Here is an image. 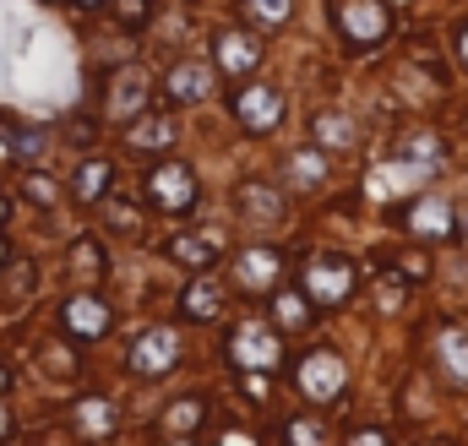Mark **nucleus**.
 <instances>
[{
	"instance_id": "c85d7f7f",
	"label": "nucleus",
	"mask_w": 468,
	"mask_h": 446,
	"mask_svg": "<svg viewBox=\"0 0 468 446\" xmlns=\"http://www.w3.org/2000/svg\"><path fill=\"white\" fill-rule=\"evenodd\" d=\"M22 196H27V202H38V207H55V202H60V186H55V180H44V175H27V180H22Z\"/></svg>"
},
{
	"instance_id": "b1692460",
	"label": "nucleus",
	"mask_w": 468,
	"mask_h": 446,
	"mask_svg": "<svg viewBox=\"0 0 468 446\" xmlns=\"http://www.w3.org/2000/svg\"><path fill=\"white\" fill-rule=\"evenodd\" d=\"M71 272H77L88 289L104 278V250H99V239H77V245H71Z\"/></svg>"
},
{
	"instance_id": "4be33fe9",
	"label": "nucleus",
	"mask_w": 468,
	"mask_h": 446,
	"mask_svg": "<svg viewBox=\"0 0 468 446\" xmlns=\"http://www.w3.org/2000/svg\"><path fill=\"white\" fill-rule=\"evenodd\" d=\"M311 131H316V142H322V147H354V142H359V131H354L349 114H316V125H311Z\"/></svg>"
},
{
	"instance_id": "6ab92c4d",
	"label": "nucleus",
	"mask_w": 468,
	"mask_h": 446,
	"mask_svg": "<svg viewBox=\"0 0 468 446\" xmlns=\"http://www.w3.org/2000/svg\"><path fill=\"white\" fill-rule=\"evenodd\" d=\"M436 359L447 365V376L458 381V387H468V333L463 327H436Z\"/></svg>"
},
{
	"instance_id": "473e14b6",
	"label": "nucleus",
	"mask_w": 468,
	"mask_h": 446,
	"mask_svg": "<svg viewBox=\"0 0 468 446\" xmlns=\"http://www.w3.org/2000/svg\"><path fill=\"white\" fill-rule=\"evenodd\" d=\"M11 436H16V414H11V403L0 398V446H11Z\"/></svg>"
},
{
	"instance_id": "393cba45",
	"label": "nucleus",
	"mask_w": 468,
	"mask_h": 446,
	"mask_svg": "<svg viewBox=\"0 0 468 446\" xmlns=\"http://www.w3.org/2000/svg\"><path fill=\"white\" fill-rule=\"evenodd\" d=\"M202 414H207V398H180V403H169V414H164V430H175V436H191V430L202 425Z\"/></svg>"
},
{
	"instance_id": "c9c22d12",
	"label": "nucleus",
	"mask_w": 468,
	"mask_h": 446,
	"mask_svg": "<svg viewBox=\"0 0 468 446\" xmlns=\"http://www.w3.org/2000/svg\"><path fill=\"white\" fill-rule=\"evenodd\" d=\"M11 256H16V250H11V239H5V234H0V267H5V261H11Z\"/></svg>"
},
{
	"instance_id": "1a4fd4ad",
	"label": "nucleus",
	"mask_w": 468,
	"mask_h": 446,
	"mask_svg": "<svg viewBox=\"0 0 468 446\" xmlns=\"http://www.w3.org/2000/svg\"><path fill=\"white\" fill-rule=\"evenodd\" d=\"M234 114H239L245 131H272V125L283 120V93L267 88V82H250V88L234 99Z\"/></svg>"
},
{
	"instance_id": "20e7f679",
	"label": "nucleus",
	"mask_w": 468,
	"mask_h": 446,
	"mask_svg": "<svg viewBox=\"0 0 468 446\" xmlns=\"http://www.w3.org/2000/svg\"><path fill=\"white\" fill-rule=\"evenodd\" d=\"M147 196H153L158 213L186 218V213L197 207V175H191L186 164H158V169L147 175Z\"/></svg>"
},
{
	"instance_id": "a878e982",
	"label": "nucleus",
	"mask_w": 468,
	"mask_h": 446,
	"mask_svg": "<svg viewBox=\"0 0 468 446\" xmlns=\"http://www.w3.org/2000/svg\"><path fill=\"white\" fill-rule=\"evenodd\" d=\"M403 164L436 169V164H441V142H436V136H425V131H420V136H409V142H403Z\"/></svg>"
},
{
	"instance_id": "0eeeda50",
	"label": "nucleus",
	"mask_w": 468,
	"mask_h": 446,
	"mask_svg": "<svg viewBox=\"0 0 468 446\" xmlns=\"http://www.w3.org/2000/svg\"><path fill=\"white\" fill-rule=\"evenodd\" d=\"M278 354H283V348H278V333L261 327V322H239L229 333V359L239 370H250V365H256V370H272Z\"/></svg>"
},
{
	"instance_id": "ddd939ff",
	"label": "nucleus",
	"mask_w": 468,
	"mask_h": 446,
	"mask_svg": "<svg viewBox=\"0 0 468 446\" xmlns=\"http://www.w3.org/2000/svg\"><path fill=\"white\" fill-rule=\"evenodd\" d=\"M164 93H169L175 104H202V99L213 93V66H202V60H180V66L169 71Z\"/></svg>"
},
{
	"instance_id": "6e6552de",
	"label": "nucleus",
	"mask_w": 468,
	"mask_h": 446,
	"mask_svg": "<svg viewBox=\"0 0 468 446\" xmlns=\"http://www.w3.org/2000/svg\"><path fill=\"white\" fill-rule=\"evenodd\" d=\"M71 430H77L82 441H110V436L120 430L115 403H110L104 392H88V398H77V403H71Z\"/></svg>"
},
{
	"instance_id": "37998d69",
	"label": "nucleus",
	"mask_w": 468,
	"mask_h": 446,
	"mask_svg": "<svg viewBox=\"0 0 468 446\" xmlns=\"http://www.w3.org/2000/svg\"><path fill=\"white\" fill-rule=\"evenodd\" d=\"M436 446H447V441H436Z\"/></svg>"
},
{
	"instance_id": "f3484780",
	"label": "nucleus",
	"mask_w": 468,
	"mask_h": 446,
	"mask_svg": "<svg viewBox=\"0 0 468 446\" xmlns=\"http://www.w3.org/2000/svg\"><path fill=\"white\" fill-rule=\"evenodd\" d=\"M169 142H175V120H164V114H136L125 125V147L131 153H158Z\"/></svg>"
},
{
	"instance_id": "39448f33",
	"label": "nucleus",
	"mask_w": 468,
	"mask_h": 446,
	"mask_svg": "<svg viewBox=\"0 0 468 446\" xmlns=\"http://www.w3.org/2000/svg\"><path fill=\"white\" fill-rule=\"evenodd\" d=\"M294 381H300V392H305L311 403H327V398H338V392H344L349 370H344V359H338L333 348H311V354L300 359Z\"/></svg>"
},
{
	"instance_id": "dca6fc26",
	"label": "nucleus",
	"mask_w": 468,
	"mask_h": 446,
	"mask_svg": "<svg viewBox=\"0 0 468 446\" xmlns=\"http://www.w3.org/2000/svg\"><path fill=\"white\" fill-rule=\"evenodd\" d=\"M403 228H414V234H425V239H447L452 234V207L447 202H436V196H420L409 213H403Z\"/></svg>"
},
{
	"instance_id": "7ed1b4c3",
	"label": "nucleus",
	"mask_w": 468,
	"mask_h": 446,
	"mask_svg": "<svg viewBox=\"0 0 468 446\" xmlns=\"http://www.w3.org/2000/svg\"><path fill=\"white\" fill-rule=\"evenodd\" d=\"M354 294V267L344 256H311L305 261V300L311 305H344Z\"/></svg>"
},
{
	"instance_id": "79ce46f5",
	"label": "nucleus",
	"mask_w": 468,
	"mask_h": 446,
	"mask_svg": "<svg viewBox=\"0 0 468 446\" xmlns=\"http://www.w3.org/2000/svg\"><path fill=\"white\" fill-rule=\"evenodd\" d=\"M463 239H468V223H463Z\"/></svg>"
},
{
	"instance_id": "4468645a",
	"label": "nucleus",
	"mask_w": 468,
	"mask_h": 446,
	"mask_svg": "<svg viewBox=\"0 0 468 446\" xmlns=\"http://www.w3.org/2000/svg\"><path fill=\"white\" fill-rule=\"evenodd\" d=\"M110 186H115V164H110V158H82V164H77V175H71V196H77L82 207L104 202V196H110Z\"/></svg>"
},
{
	"instance_id": "4c0bfd02",
	"label": "nucleus",
	"mask_w": 468,
	"mask_h": 446,
	"mask_svg": "<svg viewBox=\"0 0 468 446\" xmlns=\"http://www.w3.org/2000/svg\"><path fill=\"white\" fill-rule=\"evenodd\" d=\"M458 49H463V60H468V22L458 27Z\"/></svg>"
},
{
	"instance_id": "423d86ee",
	"label": "nucleus",
	"mask_w": 468,
	"mask_h": 446,
	"mask_svg": "<svg viewBox=\"0 0 468 446\" xmlns=\"http://www.w3.org/2000/svg\"><path fill=\"white\" fill-rule=\"evenodd\" d=\"M175 359H180V337L169 333V327H147L125 348V370L131 376H169Z\"/></svg>"
},
{
	"instance_id": "2f4dec72",
	"label": "nucleus",
	"mask_w": 468,
	"mask_h": 446,
	"mask_svg": "<svg viewBox=\"0 0 468 446\" xmlns=\"http://www.w3.org/2000/svg\"><path fill=\"white\" fill-rule=\"evenodd\" d=\"M115 16L125 27H142L147 22V0H115Z\"/></svg>"
},
{
	"instance_id": "58836bf2",
	"label": "nucleus",
	"mask_w": 468,
	"mask_h": 446,
	"mask_svg": "<svg viewBox=\"0 0 468 446\" xmlns=\"http://www.w3.org/2000/svg\"><path fill=\"white\" fill-rule=\"evenodd\" d=\"M77 5H82V11H99V5H104V0H77Z\"/></svg>"
},
{
	"instance_id": "9d476101",
	"label": "nucleus",
	"mask_w": 468,
	"mask_h": 446,
	"mask_svg": "<svg viewBox=\"0 0 468 446\" xmlns=\"http://www.w3.org/2000/svg\"><path fill=\"white\" fill-rule=\"evenodd\" d=\"M224 256V228H191V234H175L169 239V261H180V267H213Z\"/></svg>"
},
{
	"instance_id": "a211bd4d",
	"label": "nucleus",
	"mask_w": 468,
	"mask_h": 446,
	"mask_svg": "<svg viewBox=\"0 0 468 446\" xmlns=\"http://www.w3.org/2000/svg\"><path fill=\"white\" fill-rule=\"evenodd\" d=\"M256 60H261V44H256L250 33H224V38H218V71H224V77H245Z\"/></svg>"
},
{
	"instance_id": "c756f323",
	"label": "nucleus",
	"mask_w": 468,
	"mask_h": 446,
	"mask_svg": "<svg viewBox=\"0 0 468 446\" xmlns=\"http://www.w3.org/2000/svg\"><path fill=\"white\" fill-rule=\"evenodd\" d=\"M294 180H300V186H322V180H327L322 153H294Z\"/></svg>"
},
{
	"instance_id": "72a5a7b5",
	"label": "nucleus",
	"mask_w": 468,
	"mask_h": 446,
	"mask_svg": "<svg viewBox=\"0 0 468 446\" xmlns=\"http://www.w3.org/2000/svg\"><path fill=\"white\" fill-rule=\"evenodd\" d=\"M344 446H387V430H354Z\"/></svg>"
},
{
	"instance_id": "a19ab883",
	"label": "nucleus",
	"mask_w": 468,
	"mask_h": 446,
	"mask_svg": "<svg viewBox=\"0 0 468 446\" xmlns=\"http://www.w3.org/2000/svg\"><path fill=\"white\" fill-rule=\"evenodd\" d=\"M44 5H60V0H44Z\"/></svg>"
},
{
	"instance_id": "ea45409f",
	"label": "nucleus",
	"mask_w": 468,
	"mask_h": 446,
	"mask_svg": "<svg viewBox=\"0 0 468 446\" xmlns=\"http://www.w3.org/2000/svg\"><path fill=\"white\" fill-rule=\"evenodd\" d=\"M175 446H191V441H186V436H175Z\"/></svg>"
},
{
	"instance_id": "9b49d317",
	"label": "nucleus",
	"mask_w": 468,
	"mask_h": 446,
	"mask_svg": "<svg viewBox=\"0 0 468 446\" xmlns=\"http://www.w3.org/2000/svg\"><path fill=\"white\" fill-rule=\"evenodd\" d=\"M142 110H147V77H142V71H115L110 99H104V114H110L115 125H131Z\"/></svg>"
},
{
	"instance_id": "f257e3e1",
	"label": "nucleus",
	"mask_w": 468,
	"mask_h": 446,
	"mask_svg": "<svg viewBox=\"0 0 468 446\" xmlns=\"http://www.w3.org/2000/svg\"><path fill=\"white\" fill-rule=\"evenodd\" d=\"M55 327L71 337V343H99V337H110V327H115V311L104 305V294H93V289H77V294L60 305Z\"/></svg>"
},
{
	"instance_id": "cd10ccee",
	"label": "nucleus",
	"mask_w": 468,
	"mask_h": 446,
	"mask_svg": "<svg viewBox=\"0 0 468 446\" xmlns=\"http://www.w3.org/2000/svg\"><path fill=\"white\" fill-rule=\"evenodd\" d=\"M245 16L256 27H278V22H289V0H245Z\"/></svg>"
},
{
	"instance_id": "aec40b11",
	"label": "nucleus",
	"mask_w": 468,
	"mask_h": 446,
	"mask_svg": "<svg viewBox=\"0 0 468 446\" xmlns=\"http://www.w3.org/2000/svg\"><path fill=\"white\" fill-rule=\"evenodd\" d=\"M180 311H186V322H213V316L224 311V289H218L213 278H197V283H186Z\"/></svg>"
},
{
	"instance_id": "bb28decb",
	"label": "nucleus",
	"mask_w": 468,
	"mask_h": 446,
	"mask_svg": "<svg viewBox=\"0 0 468 446\" xmlns=\"http://www.w3.org/2000/svg\"><path fill=\"white\" fill-rule=\"evenodd\" d=\"M272 311H278V322H283V327H311V300H300L294 289H289V294H278V300H272Z\"/></svg>"
},
{
	"instance_id": "2eb2a0df",
	"label": "nucleus",
	"mask_w": 468,
	"mask_h": 446,
	"mask_svg": "<svg viewBox=\"0 0 468 446\" xmlns=\"http://www.w3.org/2000/svg\"><path fill=\"white\" fill-rule=\"evenodd\" d=\"M278 267H283V261H278V250H267V245H261V250H245V256L234 261V278H239V289L267 294V289L278 283Z\"/></svg>"
},
{
	"instance_id": "e433bc0d",
	"label": "nucleus",
	"mask_w": 468,
	"mask_h": 446,
	"mask_svg": "<svg viewBox=\"0 0 468 446\" xmlns=\"http://www.w3.org/2000/svg\"><path fill=\"white\" fill-rule=\"evenodd\" d=\"M5 223H11V202L0 196V234H5Z\"/></svg>"
},
{
	"instance_id": "f704fd0d",
	"label": "nucleus",
	"mask_w": 468,
	"mask_h": 446,
	"mask_svg": "<svg viewBox=\"0 0 468 446\" xmlns=\"http://www.w3.org/2000/svg\"><path fill=\"white\" fill-rule=\"evenodd\" d=\"M11 381H16V376H11V365H5V359H0V398H5V392H11Z\"/></svg>"
},
{
	"instance_id": "f8f14e48",
	"label": "nucleus",
	"mask_w": 468,
	"mask_h": 446,
	"mask_svg": "<svg viewBox=\"0 0 468 446\" xmlns=\"http://www.w3.org/2000/svg\"><path fill=\"white\" fill-rule=\"evenodd\" d=\"M38 289V261L33 256H11L0 267V311H22Z\"/></svg>"
},
{
	"instance_id": "5701e85b",
	"label": "nucleus",
	"mask_w": 468,
	"mask_h": 446,
	"mask_svg": "<svg viewBox=\"0 0 468 446\" xmlns=\"http://www.w3.org/2000/svg\"><path fill=\"white\" fill-rule=\"evenodd\" d=\"M5 142H11V153H16L22 164H38V158H44V147H49L44 125H11V131H5Z\"/></svg>"
},
{
	"instance_id": "412c9836",
	"label": "nucleus",
	"mask_w": 468,
	"mask_h": 446,
	"mask_svg": "<svg viewBox=\"0 0 468 446\" xmlns=\"http://www.w3.org/2000/svg\"><path fill=\"white\" fill-rule=\"evenodd\" d=\"M234 202H239V213H245V218H261V223H278V218H283V196H278L272 186H256V180H245Z\"/></svg>"
},
{
	"instance_id": "7c9ffc66",
	"label": "nucleus",
	"mask_w": 468,
	"mask_h": 446,
	"mask_svg": "<svg viewBox=\"0 0 468 446\" xmlns=\"http://www.w3.org/2000/svg\"><path fill=\"white\" fill-rule=\"evenodd\" d=\"M289 441L294 446H322V425H316V419H294V425H289Z\"/></svg>"
},
{
	"instance_id": "f03ea898",
	"label": "nucleus",
	"mask_w": 468,
	"mask_h": 446,
	"mask_svg": "<svg viewBox=\"0 0 468 446\" xmlns=\"http://www.w3.org/2000/svg\"><path fill=\"white\" fill-rule=\"evenodd\" d=\"M333 22H338V33L349 38L354 49H370V44H381L392 33L387 0H333Z\"/></svg>"
}]
</instances>
